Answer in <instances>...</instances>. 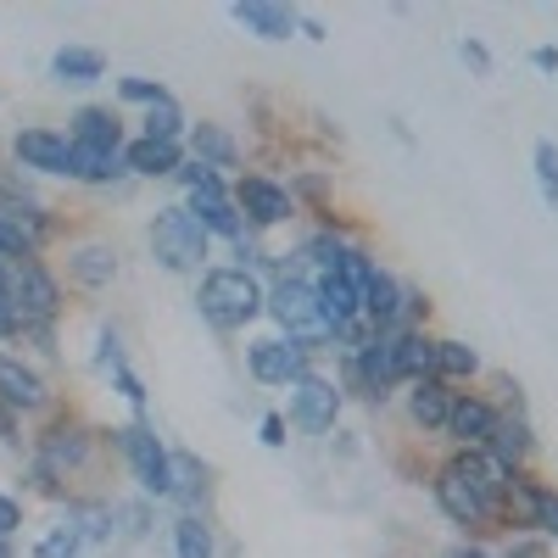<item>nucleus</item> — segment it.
<instances>
[{
  "instance_id": "nucleus-1",
  "label": "nucleus",
  "mask_w": 558,
  "mask_h": 558,
  "mask_svg": "<svg viewBox=\"0 0 558 558\" xmlns=\"http://www.w3.org/2000/svg\"><path fill=\"white\" fill-rule=\"evenodd\" d=\"M196 313L213 324V330H246L252 318L268 313V286L241 263L207 268L196 279Z\"/></svg>"
},
{
  "instance_id": "nucleus-2",
  "label": "nucleus",
  "mask_w": 558,
  "mask_h": 558,
  "mask_svg": "<svg viewBox=\"0 0 558 558\" xmlns=\"http://www.w3.org/2000/svg\"><path fill=\"white\" fill-rule=\"evenodd\" d=\"M151 257L168 268V274H207V257H213V235L202 229V218L184 207V202H168V207H157V218H151Z\"/></svg>"
},
{
  "instance_id": "nucleus-3",
  "label": "nucleus",
  "mask_w": 558,
  "mask_h": 558,
  "mask_svg": "<svg viewBox=\"0 0 558 558\" xmlns=\"http://www.w3.org/2000/svg\"><path fill=\"white\" fill-rule=\"evenodd\" d=\"M268 313H274V324L286 330V341H296V347H307V352H318V347H330L336 336H330V324H324V313H318V286H313V274H279L274 286H268Z\"/></svg>"
},
{
  "instance_id": "nucleus-4",
  "label": "nucleus",
  "mask_w": 558,
  "mask_h": 558,
  "mask_svg": "<svg viewBox=\"0 0 558 558\" xmlns=\"http://www.w3.org/2000/svg\"><path fill=\"white\" fill-rule=\"evenodd\" d=\"M12 302L23 313V330H51L57 313H62V279L51 274V263L45 257H23L12 263Z\"/></svg>"
},
{
  "instance_id": "nucleus-5",
  "label": "nucleus",
  "mask_w": 558,
  "mask_h": 558,
  "mask_svg": "<svg viewBox=\"0 0 558 558\" xmlns=\"http://www.w3.org/2000/svg\"><path fill=\"white\" fill-rule=\"evenodd\" d=\"M112 436H118V447L129 458L140 492H146V497H173V452L157 441V430L146 425V418H134V425H123Z\"/></svg>"
},
{
  "instance_id": "nucleus-6",
  "label": "nucleus",
  "mask_w": 558,
  "mask_h": 558,
  "mask_svg": "<svg viewBox=\"0 0 558 558\" xmlns=\"http://www.w3.org/2000/svg\"><path fill=\"white\" fill-rule=\"evenodd\" d=\"M89 458H96V436H89L78 418H57L51 430L39 436V458H34V475L57 492L62 475H78L89 470Z\"/></svg>"
},
{
  "instance_id": "nucleus-7",
  "label": "nucleus",
  "mask_w": 558,
  "mask_h": 558,
  "mask_svg": "<svg viewBox=\"0 0 558 558\" xmlns=\"http://www.w3.org/2000/svg\"><path fill=\"white\" fill-rule=\"evenodd\" d=\"M436 502H441V514H447L452 525H463V531H481L486 520L502 514V502L486 497L470 475L458 470V463H441V470H436Z\"/></svg>"
},
{
  "instance_id": "nucleus-8",
  "label": "nucleus",
  "mask_w": 558,
  "mask_h": 558,
  "mask_svg": "<svg viewBox=\"0 0 558 558\" xmlns=\"http://www.w3.org/2000/svg\"><path fill=\"white\" fill-rule=\"evenodd\" d=\"M184 207L202 218V229H207L213 241H229V246L252 241V229H246V218L235 207V191L223 184V173H213L207 184H196V191H184Z\"/></svg>"
},
{
  "instance_id": "nucleus-9",
  "label": "nucleus",
  "mask_w": 558,
  "mask_h": 558,
  "mask_svg": "<svg viewBox=\"0 0 558 558\" xmlns=\"http://www.w3.org/2000/svg\"><path fill=\"white\" fill-rule=\"evenodd\" d=\"M235 207H241L252 235H257V229H279V223L296 218V196L279 179H268V173H241L235 179Z\"/></svg>"
},
{
  "instance_id": "nucleus-10",
  "label": "nucleus",
  "mask_w": 558,
  "mask_h": 558,
  "mask_svg": "<svg viewBox=\"0 0 558 558\" xmlns=\"http://www.w3.org/2000/svg\"><path fill=\"white\" fill-rule=\"evenodd\" d=\"M12 162L28 168V173H45V179H73V140L62 129H17L12 134Z\"/></svg>"
},
{
  "instance_id": "nucleus-11",
  "label": "nucleus",
  "mask_w": 558,
  "mask_h": 558,
  "mask_svg": "<svg viewBox=\"0 0 558 558\" xmlns=\"http://www.w3.org/2000/svg\"><path fill=\"white\" fill-rule=\"evenodd\" d=\"M336 418H341V386L336 380H324V375H307L291 380V425L307 430V436H324V430H336Z\"/></svg>"
},
{
  "instance_id": "nucleus-12",
  "label": "nucleus",
  "mask_w": 558,
  "mask_h": 558,
  "mask_svg": "<svg viewBox=\"0 0 558 558\" xmlns=\"http://www.w3.org/2000/svg\"><path fill=\"white\" fill-rule=\"evenodd\" d=\"M246 375L257 386H291L307 375V347L286 341V336H257L246 347Z\"/></svg>"
},
{
  "instance_id": "nucleus-13",
  "label": "nucleus",
  "mask_w": 558,
  "mask_h": 558,
  "mask_svg": "<svg viewBox=\"0 0 558 558\" xmlns=\"http://www.w3.org/2000/svg\"><path fill=\"white\" fill-rule=\"evenodd\" d=\"M68 140L73 146H89V151H129V129L112 107H78L68 118Z\"/></svg>"
},
{
  "instance_id": "nucleus-14",
  "label": "nucleus",
  "mask_w": 558,
  "mask_h": 558,
  "mask_svg": "<svg viewBox=\"0 0 558 558\" xmlns=\"http://www.w3.org/2000/svg\"><path fill=\"white\" fill-rule=\"evenodd\" d=\"M497 418H502V413H497L486 397H458V402H452V418H447V436L458 441V452H486Z\"/></svg>"
},
{
  "instance_id": "nucleus-15",
  "label": "nucleus",
  "mask_w": 558,
  "mask_h": 558,
  "mask_svg": "<svg viewBox=\"0 0 558 558\" xmlns=\"http://www.w3.org/2000/svg\"><path fill=\"white\" fill-rule=\"evenodd\" d=\"M45 402H51L45 380L34 375L23 357H7V352H0V408H7V413H39Z\"/></svg>"
},
{
  "instance_id": "nucleus-16",
  "label": "nucleus",
  "mask_w": 558,
  "mask_h": 558,
  "mask_svg": "<svg viewBox=\"0 0 558 558\" xmlns=\"http://www.w3.org/2000/svg\"><path fill=\"white\" fill-rule=\"evenodd\" d=\"M123 162H129L134 179H173L184 168V140H146V134H134Z\"/></svg>"
},
{
  "instance_id": "nucleus-17",
  "label": "nucleus",
  "mask_w": 558,
  "mask_h": 558,
  "mask_svg": "<svg viewBox=\"0 0 558 558\" xmlns=\"http://www.w3.org/2000/svg\"><path fill=\"white\" fill-rule=\"evenodd\" d=\"M229 17H235L246 34H257V39H291L302 28V12L296 7H274V0H235Z\"/></svg>"
},
{
  "instance_id": "nucleus-18",
  "label": "nucleus",
  "mask_w": 558,
  "mask_h": 558,
  "mask_svg": "<svg viewBox=\"0 0 558 558\" xmlns=\"http://www.w3.org/2000/svg\"><path fill=\"white\" fill-rule=\"evenodd\" d=\"M508 508H514L525 525H536L542 536L558 542V492L553 486H536V481L514 475V486H508Z\"/></svg>"
},
{
  "instance_id": "nucleus-19",
  "label": "nucleus",
  "mask_w": 558,
  "mask_h": 558,
  "mask_svg": "<svg viewBox=\"0 0 558 558\" xmlns=\"http://www.w3.org/2000/svg\"><path fill=\"white\" fill-rule=\"evenodd\" d=\"M68 279H73V286H84V291H107L112 279H118V252L107 241H78L68 252Z\"/></svg>"
},
{
  "instance_id": "nucleus-20",
  "label": "nucleus",
  "mask_w": 558,
  "mask_h": 558,
  "mask_svg": "<svg viewBox=\"0 0 558 558\" xmlns=\"http://www.w3.org/2000/svg\"><path fill=\"white\" fill-rule=\"evenodd\" d=\"M486 458L497 463L502 475H520V470H525V458H531V425H525V418L502 413V418H497V430H492V441H486Z\"/></svg>"
},
{
  "instance_id": "nucleus-21",
  "label": "nucleus",
  "mask_w": 558,
  "mask_h": 558,
  "mask_svg": "<svg viewBox=\"0 0 558 558\" xmlns=\"http://www.w3.org/2000/svg\"><path fill=\"white\" fill-rule=\"evenodd\" d=\"M397 380H408V386L436 380V336H425V330H397Z\"/></svg>"
},
{
  "instance_id": "nucleus-22",
  "label": "nucleus",
  "mask_w": 558,
  "mask_h": 558,
  "mask_svg": "<svg viewBox=\"0 0 558 558\" xmlns=\"http://www.w3.org/2000/svg\"><path fill=\"white\" fill-rule=\"evenodd\" d=\"M452 391H447V380H418L413 391H408V418L413 425H425V430H447V418H452Z\"/></svg>"
},
{
  "instance_id": "nucleus-23",
  "label": "nucleus",
  "mask_w": 558,
  "mask_h": 558,
  "mask_svg": "<svg viewBox=\"0 0 558 558\" xmlns=\"http://www.w3.org/2000/svg\"><path fill=\"white\" fill-rule=\"evenodd\" d=\"M51 78L57 84H101L107 78V57L96 45H62L51 57Z\"/></svg>"
},
{
  "instance_id": "nucleus-24",
  "label": "nucleus",
  "mask_w": 558,
  "mask_h": 558,
  "mask_svg": "<svg viewBox=\"0 0 558 558\" xmlns=\"http://www.w3.org/2000/svg\"><path fill=\"white\" fill-rule=\"evenodd\" d=\"M191 151H196V162H207L213 173L241 162V146H235V134H229L223 123H191Z\"/></svg>"
},
{
  "instance_id": "nucleus-25",
  "label": "nucleus",
  "mask_w": 558,
  "mask_h": 558,
  "mask_svg": "<svg viewBox=\"0 0 558 558\" xmlns=\"http://www.w3.org/2000/svg\"><path fill=\"white\" fill-rule=\"evenodd\" d=\"M129 173L123 151H89V146H73V179L78 184H118Z\"/></svg>"
},
{
  "instance_id": "nucleus-26",
  "label": "nucleus",
  "mask_w": 558,
  "mask_h": 558,
  "mask_svg": "<svg viewBox=\"0 0 558 558\" xmlns=\"http://www.w3.org/2000/svg\"><path fill=\"white\" fill-rule=\"evenodd\" d=\"M84 547H89V531H84L78 514H68L62 525H51V531L34 542V558H78Z\"/></svg>"
},
{
  "instance_id": "nucleus-27",
  "label": "nucleus",
  "mask_w": 558,
  "mask_h": 558,
  "mask_svg": "<svg viewBox=\"0 0 558 558\" xmlns=\"http://www.w3.org/2000/svg\"><path fill=\"white\" fill-rule=\"evenodd\" d=\"M481 375V352L463 341H436V380H475Z\"/></svg>"
},
{
  "instance_id": "nucleus-28",
  "label": "nucleus",
  "mask_w": 558,
  "mask_h": 558,
  "mask_svg": "<svg viewBox=\"0 0 558 558\" xmlns=\"http://www.w3.org/2000/svg\"><path fill=\"white\" fill-rule=\"evenodd\" d=\"M173 553H179V558H213V531H207V520L179 514V520H173Z\"/></svg>"
},
{
  "instance_id": "nucleus-29",
  "label": "nucleus",
  "mask_w": 558,
  "mask_h": 558,
  "mask_svg": "<svg viewBox=\"0 0 558 558\" xmlns=\"http://www.w3.org/2000/svg\"><path fill=\"white\" fill-rule=\"evenodd\" d=\"M531 162H536V184H542L547 213H558V146H553V140H536Z\"/></svg>"
},
{
  "instance_id": "nucleus-30",
  "label": "nucleus",
  "mask_w": 558,
  "mask_h": 558,
  "mask_svg": "<svg viewBox=\"0 0 558 558\" xmlns=\"http://www.w3.org/2000/svg\"><path fill=\"white\" fill-rule=\"evenodd\" d=\"M140 134H146V140H184V112H179V101L151 107L146 123H140Z\"/></svg>"
},
{
  "instance_id": "nucleus-31",
  "label": "nucleus",
  "mask_w": 558,
  "mask_h": 558,
  "mask_svg": "<svg viewBox=\"0 0 558 558\" xmlns=\"http://www.w3.org/2000/svg\"><path fill=\"white\" fill-rule=\"evenodd\" d=\"M196 492H207L202 463L184 458V452H173V497H179V502H196Z\"/></svg>"
},
{
  "instance_id": "nucleus-32",
  "label": "nucleus",
  "mask_w": 558,
  "mask_h": 558,
  "mask_svg": "<svg viewBox=\"0 0 558 558\" xmlns=\"http://www.w3.org/2000/svg\"><path fill=\"white\" fill-rule=\"evenodd\" d=\"M118 96L123 101H134V107H168L173 96L162 84H151V78H118Z\"/></svg>"
},
{
  "instance_id": "nucleus-33",
  "label": "nucleus",
  "mask_w": 558,
  "mask_h": 558,
  "mask_svg": "<svg viewBox=\"0 0 558 558\" xmlns=\"http://www.w3.org/2000/svg\"><path fill=\"white\" fill-rule=\"evenodd\" d=\"M17 525H23V502L0 492V536H17Z\"/></svg>"
},
{
  "instance_id": "nucleus-34",
  "label": "nucleus",
  "mask_w": 558,
  "mask_h": 558,
  "mask_svg": "<svg viewBox=\"0 0 558 558\" xmlns=\"http://www.w3.org/2000/svg\"><path fill=\"white\" fill-rule=\"evenodd\" d=\"M263 447H286V413H263Z\"/></svg>"
},
{
  "instance_id": "nucleus-35",
  "label": "nucleus",
  "mask_w": 558,
  "mask_h": 558,
  "mask_svg": "<svg viewBox=\"0 0 558 558\" xmlns=\"http://www.w3.org/2000/svg\"><path fill=\"white\" fill-rule=\"evenodd\" d=\"M458 57L470 62V68H481V73L492 68V57H486V45H481V39H463V45H458Z\"/></svg>"
},
{
  "instance_id": "nucleus-36",
  "label": "nucleus",
  "mask_w": 558,
  "mask_h": 558,
  "mask_svg": "<svg viewBox=\"0 0 558 558\" xmlns=\"http://www.w3.org/2000/svg\"><path fill=\"white\" fill-rule=\"evenodd\" d=\"M531 68H536V73H558V45H536V51H531Z\"/></svg>"
},
{
  "instance_id": "nucleus-37",
  "label": "nucleus",
  "mask_w": 558,
  "mask_h": 558,
  "mask_svg": "<svg viewBox=\"0 0 558 558\" xmlns=\"http://www.w3.org/2000/svg\"><path fill=\"white\" fill-rule=\"evenodd\" d=\"M452 558H486V553H481V547H458Z\"/></svg>"
},
{
  "instance_id": "nucleus-38",
  "label": "nucleus",
  "mask_w": 558,
  "mask_h": 558,
  "mask_svg": "<svg viewBox=\"0 0 558 558\" xmlns=\"http://www.w3.org/2000/svg\"><path fill=\"white\" fill-rule=\"evenodd\" d=\"M0 558H12V536H0Z\"/></svg>"
}]
</instances>
